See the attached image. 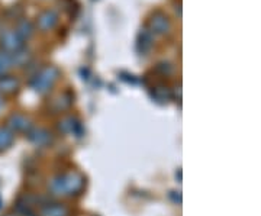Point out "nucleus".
Masks as SVG:
<instances>
[{"instance_id": "1", "label": "nucleus", "mask_w": 261, "mask_h": 216, "mask_svg": "<svg viewBox=\"0 0 261 216\" xmlns=\"http://www.w3.org/2000/svg\"><path fill=\"white\" fill-rule=\"evenodd\" d=\"M84 187V179L79 173H64V174H58L54 179L49 181L48 190L49 195L53 196H73L79 195Z\"/></svg>"}, {"instance_id": "2", "label": "nucleus", "mask_w": 261, "mask_h": 216, "mask_svg": "<svg viewBox=\"0 0 261 216\" xmlns=\"http://www.w3.org/2000/svg\"><path fill=\"white\" fill-rule=\"evenodd\" d=\"M58 77H60V70L56 66L42 67L31 78V87L38 94H47L54 87L57 80H58Z\"/></svg>"}, {"instance_id": "3", "label": "nucleus", "mask_w": 261, "mask_h": 216, "mask_svg": "<svg viewBox=\"0 0 261 216\" xmlns=\"http://www.w3.org/2000/svg\"><path fill=\"white\" fill-rule=\"evenodd\" d=\"M148 29L152 32V35H167L171 29V22L164 12L155 10L148 19Z\"/></svg>"}, {"instance_id": "4", "label": "nucleus", "mask_w": 261, "mask_h": 216, "mask_svg": "<svg viewBox=\"0 0 261 216\" xmlns=\"http://www.w3.org/2000/svg\"><path fill=\"white\" fill-rule=\"evenodd\" d=\"M0 47L5 52L8 54H13L19 49L25 48V41L19 37L16 31H5L0 35Z\"/></svg>"}, {"instance_id": "5", "label": "nucleus", "mask_w": 261, "mask_h": 216, "mask_svg": "<svg viewBox=\"0 0 261 216\" xmlns=\"http://www.w3.org/2000/svg\"><path fill=\"white\" fill-rule=\"evenodd\" d=\"M27 137H28L29 142H32L34 145L37 147H49L53 142H54V137L53 133L44 128H31L27 132Z\"/></svg>"}, {"instance_id": "6", "label": "nucleus", "mask_w": 261, "mask_h": 216, "mask_svg": "<svg viewBox=\"0 0 261 216\" xmlns=\"http://www.w3.org/2000/svg\"><path fill=\"white\" fill-rule=\"evenodd\" d=\"M58 13L54 9L42 10L37 18V28L41 32H48L54 29L58 23Z\"/></svg>"}, {"instance_id": "7", "label": "nucleus", "mask_w": 261, "mask_h": 216, "mask_svg": "<svg viewBox=\"0 0 261 216\" xmlns=\"http://www.w3.org/2000/svg\"><path fill=\"white\" fill-rule=\"evenodd\" d=\"M8 128L13 132H28L32 128V123L25 115L20 113H13L8 119Z\"/></svg>"}, {"instance_id": "8", "label": "nucleus", "mask_w": 261, "mask_h": 216, "mask_svg": "<svg viewBox=\"0 0 261 216\" xmlns=\"http://www.w3.org/2000/svg\"><path fill=\"white\" fill-rule=\"evenodd\" d=\"M20 87V82L15 75H2L0 77V94H13L16 93Z\"/></svg>"}, {"instance_id": "9", "label": "nucleus", "mask_w": 261, "mask_h": 216, "mask_svg": "<svg viewBox=\"0 0 261 216\" xmlns=\"http://www.w3.org/2000/svg\"><path fill=\"white\" fill-rule=\"evenodd\" d=\"M152 42H154V35L148 28L141 29L140 35H138V42H137V48L141 54H147L149 49L152 48Z\"/></svg>"}, {"instance_id": "10", "label": "nucleus", "mask_w": 261, "mask_h": 216, "mask_svg": "<svg viewBox=\"0 0 261 216\" xmlns=\"http://www.w3.org/2000/svg\"><path fill=\"white\" fill-rule=\"evenodd\" d=\"M79 129H82V125L71 116H67L58 122V131L61 133H79Z\"/></svg>"}, {"instance_id": "11", "label": "nucleus", "mask_w": 261, "mask_h": 216, "mask_svg": "<svg viewBox=\"0 0 261 216\" xmlns=\"http://www.w3.org/2000/svg\"><path fill=\"white\" fill-rule=\"evenodd\" d=\"M34 32H35V26H34V23H32L29 19H20V20H18L16 34H18L19 37L22 38L23 41H27V39H29V38L32 37Z\"/></svg>"}, {"instance_id": "12", "label": "nucleus", "mask_w": 261, "mask_h": 216, "mask_svg": "<svg viewBox=\"0 0 261 216\" xmlns=\"http://www.w3.org/2000/svg\"><path fill=\"white\" fill-rule=\"evenodd\" d=\"M42 216H68L70 210L65 205L61 203H48L42 209Z\"/></svg>"}, {"instance_id": "13", "label": "nucleus", "mask_w": 261, "mask_h": 216, "mask_svg": "<svg viewBox=\"0 0 261 216\" xmlns=\"http://www.w3.org/2000/svg\"><path fill=\"white\" fill-rule=\"evenodd\" d=\"M10 60H12V66L13 67H25L28 66L31 61V52L27 48H22L16 52L10 54Z\"/></svg>"}, {"instance_id": "14", "label": "nucleus", "mask_w": 261, "mask_h": 216, "mask_svg": "<svg viewBox=\"0 0 261 216\" xmlns=\"http://www.w3.org/2000/svg\"><path fill=\"white\" fill-rule=\"evenodd\" d=\"M15 142V133L8 126H0V152L9 150Z\"/></svg>"}, {"instance_id": "15", "label": "nucleus", "mask_w": 261, "mask_h": 216, "mask_svg": "<svg viewBox=\"0 0 261 216\" xmlns=\"http://www.w3.org/2000/svg\"><path fill=\"white\" fill-rule=\"evenodd\" d=\"M152 94V99L159 103H167L168 100L171 99V92L170 89L166 86H157L154 87V90L151 92Z\"/></svg>"}, {"instance_id": "16", "label": "nucleus", "mask_w": 261, "mask_h": 216, "mask_svg": "<svg viewBox=\"0 0 261 216\" xmlns=\"http://www.w3.org/2000/svg\"><path fill=\"white\" fill-rule=\"evenodd\" d=\"M54 104H56V109H54L56 112L67 111V109H70V106L73 104V96L70 93H63L54 100Z\"/></svg>"}, {"instance_id": "17", "label": "nucleus", "mask_w": 261, "mask_h": 216, "mask_svg": "<svg viewBox=\"0 0 261 216\" xmlns=\"http://www.w3.org/2000/svg\"><path fill=\"white\" fill-rule=\"evenodd\" d=\"M12 60H10V54L0 51V77L5 75L10 68H12Z\"/></svg>"}, {"instance_id": "18", "label": "nucleus", "mask_w": 261, "mask_h": 216, "mask_svg": "<svg viewBox=\"0 0 261 216\" xmlns=\"http://www.w3.org/2000/svg\"><path fill=\"white\" fill-rule=\"evenodd\" d=\"M157 70L161 71L163 74L168 75L171 71H173V66L170 64V63H166V61H163V63H160L159 66H157Z\"/></svg>"}, {"instance_id": "19", "label": "nucleus", "mask_w": 261, "mask_h": 216, "mask_svg": "<svg viewBox=\"0 0 261 216\" xmlns=\"http://www.w3.org/2000/svg\"><path fill=\"white\" fill-rule=\"evenodd\" d=\"M3 104H5V99H3V96L0 94V111L3 109Z\"/></svg>"}, {"instance_id": "20", "label": "nucleus", "mask_w": 261, "mask_h": 216, "mask_svg": "<svg viewBox=\"0 0 261 216\" xmlns=\"http://www.w3.org/2000/svg\"><path fill=\"white\" fill-rule=\"evenodd\" d=\"M6 216H16V215H6Z\"/></svg>"}]
</instances>
